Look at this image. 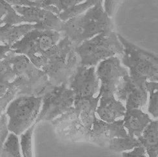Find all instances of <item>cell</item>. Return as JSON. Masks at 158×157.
<instances>
[{
    "instance_id": "obj_1",
    "label": "cell",
    "mask_w": 158,
    "mask_h": 157,
    "mask_svg": "<svg viewBox=\"0 0 158 157\" xmlns=\"http://www.w3.org/2000/svg\"><path fill=\"white\" fill-rule=\"evenodd\" d=\"M99 95L89 99H74V105L63 115L52 120L57 134L76 142H87L95 119Z\"/></svg>"
},
{
    "instance_id": "obj_2",
    "label": "cell",
    "mask_w": 158,
    "mask_h": 157,
    "mask_svg": "<svg viewBox=\"0 0 158 157\" xmlns=\"http://www.w3.org/2000/svg\"><path fill=\"white\" fill-rule=\"evenodd\" d=\"M99 1L83 13L63 22L60 33L76 46L103 32L113 30L111 18L107 15Z\"/></svg>"
},
{
    "instance_id": "obj_3",
    "label": "cell",
    "mask_w": 158,
    "mask_h": 157,
    "mask_svg": "<svg viewBox=\"0 0 158 157\" xmlns=\"http://www.w3.org/2000/svg\"><path fill=\"white\" fill-rule=\"evenodd\" d=\"M79 65L80 59L75 46L67 37L63 36L43 55L38 68L47 75L51 84L60 86L68 84Z\"/></svg>"
},
{
    "instance_id": "obj_4",
    "label": "cell",
    "mask_w": 158,
    "mask_h": 157,
    "mask_svg": "<svg viewBox=\"0 0 158 157\" xmlns=\"http://www.w3.org/2000/svg\"><path fill=\"white\" fill-rule=\"evenodd\" d=\"M5 59L10 63L16 75L11 83L17 91V97H41L52 85L47 75L35 67L25 55L15 54L11 50L6 54Z\"/></svg>"
},
{
    "instance_id": "obj_5",
    "label": "cell",
    "mask_w": 158,
    "mask_h": 157,
    "mask_svg": "<svg viewBox=\"0 0 158 157\" xmlns=\"http://www.w3.org/2000/svg\"><path fill=\"white\" fill-rule=\"evenodd\" d=\"M123 45L121 62L129 70L128 75L136 84L145 85L146 81L157 82V55L145 50L117 34Z\"/></svg>"
},
{
    "instance_id": "obj_6",
    "label": "cell",
    "mask_w": 158,
    "mask_h": 157,
    "mask_svg": "<svg viewBox=\"0 0 158 157\" xmlns=\"http://www.w3.org/2000/svg\"><path fill=\"white\" fill-rule=\"evenodd\" d=\"M80 59V65L96 66L98 64L112 57L123 54V47L114 30L103 32L75 46ZM119 58V57H118Z\"/></svg>"
},
{
    "instance_id": "obj_7",
    "label": "cell",
    "mask_w": 158,
    "mask_h": 157,
    "mask_svg": "<svg viewBox=\"0 0 158 157\" xmlns=\"http://www.w3.org/2000/svg\"><path fill=\"white\" fill-rule=\"evenodd\" d=\"M41 103V97L20 95L14 98L5 110L9 131L19 136L34 124Z\"/></svg>"
},
{
    "instance_id": "obj_8",
    "label": "cell",
    "mask_w": 158,
    "mask_h": 157,
    "mask_svg": "<svg viewBox=\"0 0 158 157\" xmlns=\"http://www.w3.org/2000/svg\"><path fill=\"white\" fill-rule=\"evenodd\" d=\"M62 34L52 30L34 28L10 46L12 52L25 55L38 68L41 58L62 38Z\"/></svg>"
},
{
    "instance_id": "obj_9",
    "label": "cell",
    "mask_w": 158,
    "mask_h": 157,
    "mask_svg": "<svg viewBox=\"0 0 158 157\" xmlns=\"http://www.w3.org/2000/svg\"><path fill=\"white\" fill-rule=\"evenodd\" d=\"M42 103L39 115L35 121H52L63 115L74 105V94L66 84L51 85L41 96Z\"/></svg>"
},
{
    "instance_id": "obj_10",
    "label": "cell",
    "mask_w": 158,
    "mask_h": 157,
    "mask_svg": "<svg viewBox=\"0 0 158 157\" xmlns=\"http://www.w3.org/2000/svg\"><path fill=\"white\" fill-rule=\"evenodd\" d=\"M98 65L96 74L100 81L99 94L114 95L121 78L128 74V70L121 65L118 57L108 58Z\"/></svg>"
},
{
    "instance_id": "obj_11",
    "label": "cell",
    "mask_w": 158,
    "mask_h": 157,
    "mask_svg": "<svg viewBox=\"0 0 158 157\" xmlns=\"http://www.w3.org/2000/svg\"><path fill=\"white\" fill-rule=\"evenodd\" d=\"M67 87L73 91L75 99L94 97L99 90V80L95 66L79 65L70 77Z\"/></svg>"
},
{
    "instance_id": "obj_12",
    "label": "cell",
    "mask_w": 158,
    "mask_h": 157,
    "mask_svg": "<svg viewBox=\"0 0 158 157\" xmlns=\"http://www.w3.org/2000/svg\"><path fill=\"white\" fill-rule=\"evenodd\" d=\"M114 95L118 101L125 103L126 110L140 109L147 103L148 93L145 86L136 84L128 74L121 78Z\"/></svg>"
},
{
    "instance_id": "obj_13",
    "label": "cell",
    "mask_w": 158,
    "mask_h": 157,
    "mask_svg": "<svg viewBox=\"0 0 158 157\" xmlns=\"http://www.w3.org/2000/svg\"><path fill=\"white\" fill-rule=\"evenodd\" d=\"M12 6L18 14L24 18L25 23L35 24L37 29L60 32L63 21L53 12L37 6Z\"/></svg>"
},
{
    "instance_id": "obj_14",
    "label": "cell",
    "mask_w": 158,
    "mask_h": 157,
    "mask_svg": "<svg viewBox=\"0 0 158 157\" xmlns=\"http://www.w3.org/2000/svg\"><path fill=\"white\" fill-rule=\"evenodd\" d=\"M99 100L96 113L100 119L106 123H113L117 119L123 117L125 106L116 99L114 94L99 95Z\"/></svg>"
},
{
    "instance_id": "obj_15",
    "label": "cell",
    "mask_w": 158,
    "mask_h": 157,
    "mask_svg": "<svg viewBox=\"0 0 158 157\" xmlns=\"http://www.w3.org/2000/svg\"><path fill=\"white\" fill-rule=\"evenodd\" d=\"M123 117V126L127 130L128 136L135 138L139 137L152 120L148 114L136 108L126 110Z\"/></svg>"
},
{
    "instance_id": "obj_16",
    "label": "cell",
    "mask_w": 158,
    "mask_h": 157,
    "mask_svg": "<svg viewBox=\"0 0 158 157\" xmlns=\"http://www.w3.org/2000/svg\"><path fill=\"white\" fill-rule=\"evenodd\" d=\"M35 28V24L26 23L19 25L5 24L0 25V42L11 46L29 31Z\"/></svg>"
},
{
    "instance_id": "obj_17",
    "label": "cell",
    "mask_w": 158,
    "mask_h": 157,
    "mask_svg": "<svg viewBox=\"0 0 158 157\" xmlns=\"http://www.w3.org/2000/svg\"><path fill=\"white\" fill-rule=\"evenodd\" d=\"M38 7L51 11L58 16L64 11L70 9L85 0H34Z\"/></svg>"
},
{
    "instance_id": "obj_18",
    "label": "cell",
    "mask_w": 158,
    "mask_h": 157,
    "mask_svg": "<svg viewBox=\"0 0 158 157\" xmlns=\"http://www.w3.org/2000/svg\"><path fill=\"white\" fill-rule=\"evenodd\" d=\"M22 23H25L24 18L18 14L11 5L4 0H0V25H15Z\"/></svg>"
},
{
    "instance_id": "obj_19",
    "label": "cell",
    "mask_w": 158,
    "mask_h": 157,
    "mask_svg": "<svg viewBox=\"0 0 158 157\" xmlns=\"http://www.w3.org/2000/svg\"><path fill=\"white\" fill-rule=\"evenodd\" d=\"M157 120H152L143 130L138 140L145 150L157 147Z\"/></svg>"
},
{
    "instance_id": "obj_20",
    "label": "cell",
    "mask_w": 158,
    "mask_h": 157,
    "mask_svg": "<svg viewBox=\"0 0 158 157\" xmlns=\"http://www.w3.org/2000/svg\"><path fill=\"white\" fill-rule=\"evenodd\" d=\"M2 154L5 157H23L21 153L19 138L16 135L10 133L3 145Z\"/></svg>"
},
{
    "instance_id": "obj_21",
    "label": "cell",
    "mask_w": 158,
    "mask_h": 157,
    "mask_svg": "<svg viewBox=\"0 0 158 157\" xmlns=\"http://www.w3.org/2000/svg\"><path fill=\"white\" fill-rule=\"evenodd\" d=\"M35 124H33L20 135L19 146L23 157H34L32 136Z\"/></svg>"
},
{
    "instance_id": "obj_22",
    "label": "cell",
    "mask_w": 158,
    "mask_h": 157,
    "mask_svg": "<svg viewBox=\"0 0 158 157\" xmlns=\"http://www.w3.org/2000/svg\"><path fill=\"white\" fill-rule=\"evenodd\" d=\"M145 86L147 93L149 94L148 111L154 118L157 119V82L146 81L145 83Z\"/></svg>"
},
{
    "instance_id": "obj_23",
    "label": "cell",
    "mask_w": 158,
    "mask_h": 157,
    "mask_svg": "<svg viewBox=\"0 0 158 157\" xmlns=\"http://www.w3.org/2000/svg\"><path fill=\"white\" fill-rule=\"evenodd\" d=\"M16 75L14 73L10 63L6 59L0 61V78L4 81L12 82Z\"/></svg>"
},
{
    "instance_id": "obj_24",
    "label": "cell",
    "mask_w": 158,
    "mask_h": 157,
    "mask_svg": "<svg viewBox=\"0 0 158 157\" xmlns=\"http://www.w3.org/2000/svg\"><path fill=\"white\" fill-rule=\"evenodd\" d=\"M9 131L8 129V119L5 113L0 115V156L3 145L8 137Z\"/></svg>"
},
{
    "instance_id": "obj_25",
    "label": "cell",
    "mask_w": 158,
    "mask_h": 157,
    "mask_svg": "<svg viewBox=\"0 0 158 157\" xmlns=\"http://www.w3.org/2000/svg\"><path fill=\"white\" fill-rule=\"evenodd\" d=\"M16 97L17 91L12 84V87L9 91L5 95L0 97V115H2L4 111L6 110L7 106Z\"/></svg>"
},
{
    "instance_id": "obj_26",
    "label": "cell",
    "mask_w": 158,
    "mask_h": 157,
    "mask_svg": "<svg viewBox=\"0 0 158 157\" xmlns=\"http://www.w3.org/2000/svg\"><path fill=\"white\" fill-rule=\"evenodd\" d=\"M124 0H105L103 9L110 18L112 17Z\"/></svg>"
},
{
    "instance_id": "obj_27",
    "label": "cell",
    "mask_w": 158,
    "mask_h": 157,
    "mask_svg": "<svg viewBox=\"0 0 158 157\" xmlns=\"http://www.w3.org/2000/svg\"><path fill=\"white\" fill-rule=\"evenodd\" d=\"M122 157H148L145 148L142 146H139L133 149L130 152H123Z\"/></svg>"
},
{
    "instance_id": "obj_28",
    "label": "cell",
    "mask_w": 158,
    "mask_h": 157,
    "mask_svg": "<svg viewBox=\"0 0 158 157\" xmlns=\"http://www.w3.org/2000/svg\"><path fill=\"white\" fill-rule=\"evenodd\" d=\"M12 6H37L38 3L34 0H4Z\"/></svg>"
},
{
    "instance_id": "obj_29",
    "label": "cell",
    "mask_w": 158,
    "mask_h": 157,
    "mask_svg": "<svg viewBox=\"0 0 158 157\" xmlns=\"http://www.w3.org/2000/svg\"><path fill=\"white\" fill-rule=\"evenodd\" d=\"M12 87L11 82L2 80L0 78V97L5 95Z\"/></svg>"
},
{
    "instance_id": "obj_30",
    "label": "cell",
    "mask_w": 158,
    "mask_h": 157,
    "mask_svg": "<svg viewBox=\"0 0 158 157\" xmlns=\"http://www.w3.org/2000/svg\"><path fill=\"white\" fill-rule=\"evenodd\" d=\"M11 51L10 46L7 45H0V61L4 59L6 54Z\"/></svg>"
}]
</instances>
